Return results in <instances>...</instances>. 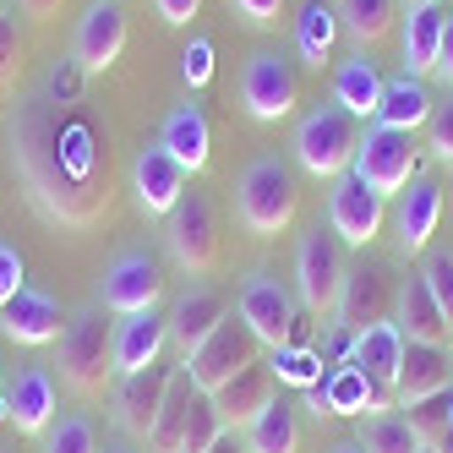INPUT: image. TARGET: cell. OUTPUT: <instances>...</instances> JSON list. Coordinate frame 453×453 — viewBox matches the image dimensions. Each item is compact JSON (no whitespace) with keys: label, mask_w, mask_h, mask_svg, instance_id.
<instances>
[{"label":"cell","mask_w":453,"mask_h":453,"mask_svg":"<svg viewBox=\"0 0 453 453\" xmlns=\"http://www.w3.org/2000/svg\"><path fill=\"white\" fill-rule=\"evenodd\" d=\"M132 191H137V208L153 219H170L175 203L186 197V170L170 158V148H142L137 165H132Z\"/></svg>","instance_id":"cell-18"},{"label":"cell","mask_w":453,"mask_h":453,"mask_svg":"<svg viewBox=\"0 0 453 453\" xmlns=\"http://www.w3.org/2000/svg\"><path fill=\"white\" fill-rule=\"evenodd\" d=\"M349 175H361L372 191H382V197H399V191L415 180V132H399V126H366Z\"/></svg>","instance_id":"cell-9"},{"label":"cell","mask_w":453,"mask_h":453,"mask_svg":"<svg viewBox=\"0 0 453 453\" xmlns=\"http://www.w3.org/2000/svg\"><path fill=\"white\" fill-rule=\"evenodd\" d=\"M55 404H60V399H55V377H50L44 366H22L17 382H6V404H0V415H6L17 432L44 437V432L55 426V415H60Z\"/></svg>","instance_id":"cell-17"},{"label":"cell","mask_w":453,"mask_h":453,"mask_svg":"<svg viewBox=\"0 0 453 453\" xmlns=\"http://www.w3.org/2000/svg\"><path fill=\"white\" fill-rule=\"evenodd\" d=\"M453 388L448 344H404V372H399V410L415 399H432Z\"/></svg>","instance_id":"cell-24"},{"label":"cell","mask_w":453,"mask_h":453,"mask_svg":"<svg viewBox=\"0 0 453 453\" xmlns=\"http://www.w3.org/2000/svg\"><path fill=\"white\" fill-rule=\"evenodd\" d=\"M437 448H442V453H453V426L442 432V442H437Z\"/></svg>","instance_id":"cell-54"},{"label":"cell","mask_w":453,"mask_h":453,"mask_svg":"<svg viewBox=\"0 0 453 453\" xmlns=\"http://www.w3.org/2000/svg\"><path fill=\"white\" fill-rule=\"evenodd\" d=\"M235 317L246 322V328L257 334V344H268V349H279V344H289L296 339V328H301V317H296V301H289V289L273 279V273H246V284H241V296H235Z\"/></svg>","instance_id":"cell-10"},{"label":"cell","mask_w":453,"mask_h":453,"mask_svg":"<svg viewBox=\"0 0 453 453\" xmlns=\"http://www.w3.org/2000/svg\"><path fill=\"white\" fill-rule=\"evenodd\" d=\"M279 399V388H273V372H268V361H257V366H246L241 377H230L213 394V404H219V415L230 420V432H246L257 415H263L268 404Z\"/></svg>","instance_id":"cell-22"},{"label":"cell","mask_w":453,"mask_h":453,"mask_svg":"<svg viewBox=\"0 0 453 453\" xmlns=\"http://www.w3.org/2000/svg\"><path fill=\"white\" fill-rule=\"evenodd\" d=\"M0 404H6V366H0Z\"/></svg>","instance_id":"cell-55"},{"label":"cell","mask_w":453,"mask_h":453,"mask_svg":"<svg viewBox=\"0 0 453 453\" xmlns=\"http://www.w3.org/2000/svg\"><path fill=\"white\" fill-rule=\"evenodd\" d=\"M99 296L110 311L132 317V311H158V296H165V268H158L153 251H120L104 268Z\"/></svg>","instance_id":"cell-12"},{"label":"cell","mask_w":453,"mask_h":453,"mask_svg":"<svg viewBox=\"0 0 453 453\" xmlns=\"http://www.w3.org/2000/svg\"><path fill=\"white\" fill-rule=\"evenodd\" d=\"M355 148H361V120L349 110H339L334 99L301 115L296 126V165L317 180H339L355 165Z\"/></svg>","instance_id":"cell-3"},{"label":"cell","mask_w":453,"mask_h":453,"mask_svg":"<svg viewBox=\"0 0 453 453\" xmlns=\"http://www.w3.org/2000/svg\"><path fill=\"white\" fill-rule=\"evenodd\" d=\"M60 158L77 180H104V158H99V137H93L88 120H60Z\"/></svg>","instance_id":"cell-34"},{"label":"cell","mask_w":453,"mask_h":453,"mask_svg":"<svg viewBox=\"0 0 453 453\" xmlns=\"http://www.w3.org/2000/svg\"><path fill=\"white\" fill-rule=\"evenodd\" d=\"M22 12L34 17V22H50V17L60 12V0H22Z\"/></svg>","instance_id":"cell-50"},{"label":"cell","mask_w":453,"mask_h":453,"mask_svg":"<svg viewBox=\"0 0 453 453\" xmlns=\"http://www.w3.org/2000/svg\"><path fill=\"white\" fill-rule=\"evenodd\" d=\"M60 110L50 99H27L17 110L12 126V158H17V175L27 186L34 208L55 224H72V230H88L110 213V191L104 180H77L60 158Z\"/></svg>","instance_id":"cell-1"},{"label":"cell","mask_w":453,"mask_h":453,"mask_svg":"<svg viewBox=\"0 0 453 453\" xmlns=\"http://www.w3.org/2000/svg\"><path fill=\"white\" fill-rule=\"evenodd\" d=\"M110 339L115 328L104 322L99 306H82L66 317V328H60V377H66L72 394H104L115 382V361H110Z\"/></svg>","instance_id":"cell-4"},{"label":"cell","mask_w":453,"mask_h":453,"mask_svg":"<svg viewBox=\"0 0 453 453\" xmlns=\"http://www.w3.org/2000/svg\"><path fill=\"white\" fill-rule=\"evenodd\" d=\"M44 453H99L88 415H55V426L44 432Z\"/></svg>","instance_id":"cell-39"},{"label":"cell","mask_w":453,"mask_h":453,"mask_svg":"<svg viewBox=\"0 0 453 453\" xmlns=\"http://www.w3.org/2000/svg\"><path fill=\"white\" fill-rule=\"evenodd\" d=\"M442 27H448L442 0H420V6H410V17H404V72L410 77H432L437 72Z\"/></svg>","instance_id":"cell-25"},{"label":"cell","mask_w":453,"mask_h":453,"mask_svg":"<svg viewBox=\"0 0 453 453\" xmlns=\"http://www.w3.org/2000/svg\"><path fill=\"white\" fill-rule=\"evenodd\" d=\"M410 6H420V0H410Z\"/></svg>","instance_id":"cell-57"},{"label":"cell","mask_w":453,"mask_h":453,"mask_svg":"<svg viewBox=\"0 0 453 453\" xmlns=\"http://www.w3.org/2000/svg\"><path fill=\"white\" fill-rule=\"evenodd\" d=\"M268 372H273V382H296V388H311V382L322 377V355H317L311 344H301V339H289V344L268 349Z\"/></svg>","instance_id":"cell-35"},{"label":"cell","mask_w":453,"mask_h":453,"mask_svg":"<svg viewBox=\"0 0 453 453\" xmlns=\"http://www.w3.org/2000/svg\"><path fill=\"white\" fill-rule=\"evenodd\" d=\"M165 241H170V257H175L180 273L203 279V273L219 268V213L208 203V191H186V197L175 203Z\"/></svg>","instance_id":"cell-7"},{"label":"cell","mask_w":453,"mask_h":453,"mask_svg":"<svg viewBox=\"0 0 453 453\" xmlns=\"http://www.w3.org/2000/svg\"><path fill=\"white\" fill-rule=\"evenodd\" d=\"M158 148H170V158L186 170V175H197L208 165V153H213V132H208V115L197 104H175L165 115V132H158Z\"/></svg>","instance_id":"cell-23"},{"label":"cell","mask_w":453,"mask_h":453,"mask_svg":"<svg viewBox=\"0 0 453 453\" xmlns=\"http://www.w3.org/2000/svg\"><path fill=\"white\" fill-rule=\"evenodd\" d=\"M235 208H241V224L251 235H279L296 224V208H301V191H296V175H289L284 158L263 153L241 170V186H235Z\"/></svg>","instance_id":"cell-2"},{"label":"cell","mask_w":453,"mask_h":453,"mask_svg":"<svg viewBox=\"0 0 453 453\" xmlns=\"http://www.w3.org/2000/svg\"><path fill=\"white\" fill-rule=\"evenodd\" d=\"M432 120V93L426 77H394L382 82V104H377V126H399V132H415V126Z\"/></svg>","instance_id":"cell-29"},{"label":"cell","mask_w":453,"mask_h":453,"mask_svg":"<svg viewBox=\"0 0 453 453\" xmlns=\"http://www.w3.org/2000/svg\"><path fill=\"white\" fill-rule=\"evenodd\" d=\"M191 399H197V382L186 372L170 377V394L153 415V432H148V453H180V437H186V415H191Z\"/></svg>","instance_id":"cell-30"},{"label":"cell","mask_w":453,"mask_h":453,"mask_svg":"<svg viewBox=\"0 0 453 453\" xmlns=\"http://www.w3.org/2000/svg\"><path fill=\"white\" fill-rule=\"evenodd\" d=\"M99 453H137V448H132V442H104Z\"/></svg>","instance_id":"cell-52"},{"label":"cell","mask_w":453,"mask_h":453,"mask_svg":"<svg viewBox=\"0 0 453 453\" xmlns=\"http://www.w3.org/2000/svg\"><path fill=\"white\" fill-rule=\"evenodd\" d=\"M22 273H27V268H22V251L0 241V311H6V306L22 296V284H27Z\"/></svg>","instance_id":"cell-44"},{"label":"cell","mask_w":453,"mask_h":453,"mask_svg":"<svg viewBox=\"0 0 453 453\" xmlns=\"http://www.w3.org/2000/svg\"><path fill=\"white\" fill-rule=\"evenodd\" d=\"M241 104L251 120H289L301 104V72L279 50H257L241 72Z\"/></svg>","instance_id":"cell-8"},{"label":"cell","mask_w":453,"mask_h":453,"mask_svg":"<svg viewBox=\"0 0 453 453\" xmlns=\"http://www.w3.org/2000/svg\"><path fill=\"white\" fill-rule=\"evenodd\" d=\"M404 328L399 322H372V328L355 339V361L349 366H361L372 382H394L399 388V372H404Z\"/></svg>","instance_id":"cell-27"},{"label":"cell","mask_w":453,"mask_h":453,"mask_svg":"<svg viewBox=\"0 0 453 453\" xmlns=\"http://www.w3.org/2000/svg\"><path fill=\"white\" fill-rule=\"evenodd\" d=\"M334 104L339 110H349L355 120H377V104H382V77H377V66L366 55H349V60H339V72H334Z\"/></svg>","instance_id":"cell-28"},{"label":"cell","mask_w":453,"mask_h":453,"mask_svg":"<svg viewBox=\"0 0 453 453\" xmlns=\"http://www.w3.org/2000/svg\"><path fill=\"white\" fill-rule=\"evenodd\" d=\"M399 328H404V339L410 344H448L453 339V322H448V311L437 306V296L426 289V279H404V289H399Z\"/></svg>","instance_id":"cell-26"},{"label":"cell","mask_w":453,"mask_h":453,"mask_svg":"<svg viewBox=\"0 0 453 453\" xmlns=\"http://www.w3.org/2000/svg\"><path fill=\"white\" fill-rule=\"evenodd\" d=\"M334 44H339V6H328V0H306L301 17H296V50H301V60H306V66H328Z\"/></svg>","instance_id":"cell-31"},{"label":"cell","mask_w":453,"mask_h":453,"mask_svg":"<svg viewBox=\"0 0 453 453\" xmlns=\"http://www.w3.org/2000/svg\"><path fill=\"white\" fill-rule=\"evenodd\" d=\"M22 27H17V6H0V93H12L17 77H22Z\"/></svg>","instance_id":"cell-40"},{"label":"cell","mask_w":453,"mask_h":453,"mask_svg":"<svg viewBox=\"0 0 453 453\" xmlns=\"http://www.w3.org/2000/svg\"><path fill=\"white\" fill-rule=\"evenodd\" d=\"M388 224V197L372 191L361 175H339L334 191H328V230L344 241V246H372Z\"/></svg>","instance_id":"cell-11"},{"label":"cell","mask_w":453,"mask_h":453,"mask_svg":"<svg viewBox=\"0 0 453 453\" xmlns=\"http://www.w3.org/2000/svg\"><path fill=\"white\" fill-rule=\"evenodd\" d=\"M224 432H230V420L219 415L213 394H203L197 388V399H191V415H186V437H180V453H208Z\"/></svg>","instance_id":"cell-36"},{"label":"cell","mask_w":453,"mask_h":453,"mask_svg":"<svg viewBox=\"0 0 453 453\" xmlns=\"http://www.w3.org/2000/svg\"><path fill=\"white\" fill-rule=\"evenodd\" d=\"M180 77H186V88H208L213 82V44L208 39H191L180 50Z\"/></svg>","instance_id":"cell-43"},{"label":"cell","mask_w":453,"mask_h":453,"mask_svg":"<svg viewBox=\"0 0 453 453\" xmlns=\"http://www.w3.org/2000/svg\"><path fill=\"white\" fill-rule=\"evenodd\" d=\"M257 349H263V344H257V334L246 328V322H241V317H224L219 328L186 355V366H180V372L197 382L203 394H219V388L230 382V377H241L246 366H257Z\"/></svg>","instance_id":"cell-6"},{"label":"cell","mask_w":453,"mask_h":453,"mask_svg":"<svg viewBox=\"0 0 453 453\" xmlns=\"http://www.w3.org/2000/svg\"><path fill=\"white\" fill-rule=\"evenodd\" d=\"M394 306V273L377 257H361L355 268H344V289H339V322L355 334H366L372 322H388Z\"/></svg>","instance_id":"cell-14"},{"label":"cell","mask_w":453,"mask_h":453,"mask_svg":"<svg viewBox=\"0 0 453 453\" xmlns=\"http://www.w3.org/2000/svg\"><path fill=\"white\" fill-rule=\"evenodd\" d=\"M224 317H230V306H224V296H219L213 284H191V289H180V296L170 301V311H165V328H170V344L180 349V361L219 328Z\"/></svg>","instance_id":"cell-16"},{"label":"cell","mask_w":453,"mask_h":453,"mask_svg":"<svg viewBox=\"0 0 453 453\" xmlns=\"http://www.w3.org/2000/svg\"><path fill=\"white\" fill-rule=\"evenodd\" d=\"M437 219H442V186H437L432 175H415V180L399 191V213H394L399 246H404V251H426L432 235H437Z\"/></svg>","instance_id":"cell-21"},{"label":"cell","mask_w":453,"mask_h":453,"mask_svg":"<svg viewBox=\"0 0 453 453\" xmlns=\"http://www.w3.org/2000/svg\"><path fill=\"white\" fill-rule=\"evenodd\" d=\"M241 437H246V453H296L301 448V420L284 399H273Z\"/></svg>","instance_id":"cell-32"},{"label":"cell","mask_w":453,"mask_h":453,"mask_svg":"<svg viewBox=\"0 0 453 453\" xmlns=\"http://www.w3.org/2000/svg\"><path fill=\"white\" fill-rule=\"evenodd\" d=\"M0 453H6V448H0Z\"/></svg>","instance_id":"cell-58"},{"label":"cell","mask_w":453,"mask_h":453,"mask_svg":"<svg viewBox=\"0 0 453 453\" xmlns=\"http://www.w3.org/2000/svg\"><path fill=\"white\" fill-rule=\"evenodd\" d=\"M420 453H442V448H432V442H420Z\"/></svg>","instance_id":"cell-56"},{"label":"cell","mask_w":453,"mask_h":453,"mask_svg":"<svg viewBox=\"0 0 453 453\" xmlns=\"http://www.w3.org/2000/svg\"><path fill=\"white\" fill-rule=\"evenodd\" d=\"M426 148L442 158V165H453V93L442 104H432V120H426Z\"/></svg>","instance_id":"cell-42"},{"label":"cell","mask_w":453,"mask_h":453,"mask_svg":"<svg viewBox=\"0 0 453 453\" xmlns=\"http://www.w3.org/2000/svg\"><path fill=\"white\" fill-rule=\"evenodd\" d=\"M208 453H246V437H235V432H224V437H219V442H213Z\"/></svg>","instance_id":"cell-51"},{"label":"cell","mask_w":453,"mask_h":453,"mask_svg":"<svg viewBox=\"0 0 453 453\" xmlns=\"http://www.w3.org/2000/svg\"><path fill=\"white\" fill-rule=\"evenodd\" d=\"M170 344V328H165V311H132L115 322V339H110V361H115V377H132L142 366H158V355Z\"/></svg>","instance_id":"cell-19"},{"label":"cell","mask_w":453,"mask_h":453,"mask_svg":"<svg viewBox=\"0 0 453 453\" xmlns=\"http://www.w3.org/2000/svg\"><path fill=\"white\" fill-rule=\"evenodd\" d=\"M120 50H126V6L120 0H88L77 39H72V60L93 77V72H110Z\"/></svg>","instance_id":"cell-15"},{"label":"cell","mask_w":453,"mask_h":453,"mask_svg":"<svg viewBox=\"0 0 453 453\" xmlns=\"http://www.w3.org/2000/svg\"><path fill=\"white\" fill-rule=\"evenodd\" d=\"M82 66H77V60H60V66L50 72V93H44V99L50 104H77V93H82Z\"/></svg>","instance_id":"cell-45"},{"label":"cell","mask_w":453,"mask_h":453,"mask_svg":"<svg viewBox=\"0 0 453 453\" xmlns=\"http://www.w3.org/2000/svg\"><path fill=\"white\" fill-rule=\"evenodd\" d=\"M361 448L366 453H420V437H415V426H410L399 410H388V415H372L366 420Z\"/></svg>","instance_id":"cell-37"},{"label":"cell","mask_w":453,"mask_h":453,"mask_svg":"<svg viewBox=\"0 0 453 453\" xmlns=\"http://www.w3.org/2000/svg\"><path fill=\"white\" fill-rule=\"evenodd\" d=\"M328 453H366V448H361V442H334Z\"/></svg>","instance_id":"cell-53"},{"label":"cell","mask_w":453,"mask_h":453,"mask_svg":"<svg viewBox=\"0 0 453 453\" xmlns=\"http://www.w3.org/2000/svg\"><path fill=\"white\" fill-rule=\"evenodd\" d=\"M230 6H235L251 27H273V22H279V12H284V0H230Z\"/></svg>","instance_id":"cell-46"},{"label":"cell","mask_w":453,"mask_h":453,"mask_svg":"<svg viewBox=\"0 0 453 453\" xmlns=\"http://www.w3.org/2000/svg\"><path fill=\"white\" fill-rule=\"evenodd\" d=\"M355 339H361V334L344 328V322H334V328H328V361L334 366H349L355 361Z\"/></svg>","instance_id":"cell-47"},{"label":"cell","mask_w":453,"mask_h":453,"mask_svg":"<svg viewBox=\"0 0 453 453\" xmlns=\"http://www.w3.org/2000/svg\"><path fill=\"white\" fill-rule=\"evenodd\" d=\"M404 420L415 426V437L420 442H442V432L453 426V388L448 394H432V399H415V404H404Z\"/></svg>","instance_id":"cell-38"},{"label":"cell","mask_w":453,"mask_h":453,"mask_svg":"<svg viewBox=\"0 0 453 453\" xmlns=\"http://www.w3.org/2000/svg\"><path fill=\"white\" fill-rule=\"evenodd\" d=\"M170 366L158 361V366H142V372H132V377H115V388H110V415H115V426L126 432V437H142L148 442V432H153V415H158V404H165V394H170Z\"/></svg>","instance_id":"cell-13"},{"label":"cell","mask_w":453,"mask_h":453,"mask_svg":"<svg viewBox=\"0 0 453 453\" xmlns=\"http://www.w3.org/2000/svg\"><path fill=\"white\" fill-rule=\"evenodd\" d=\"M420 279H426V289L437 296V306H442L448 322H453V251H432L426 268H420Z\"/></svg>","instance_id":"cell-41"},{"label":"cell","mask_w":453,"mask_h":453,"mask_svg":"<svg viewBox=\"0 0 453 453\" xmlns=\"http://www.w3.org/2000/svg\"><path fill=\"white\" fill-rule=\"evenodd\" d=\"M60 328H66V317H60V301L44 296V289L22 284V296L0 311V334L17 339V344H55Z\"/></svg>","instance_id":"cell-20"},{"label":"cell","mask_w":453,"mask_h":453,"mask_svg":"<svg viewBox=\"0 0 453 453\" xmlns=\"http://www.w3.org/2000/svg\"><path fill=\"white\" fill-rule=\"evenodd\" d=\"M399 22V0H339V27L355 44L388 39V27Z\"/></svg>","instance_id":"cell-33"},{"label":"cell","mask_w":453,"mask_h":453,"mask_svg":"<svg viewBox=\"0 0 453 453\" xmlns=\"http://www.w3.org/2000/svg\"><path fill=\"white\" fill-rule=\"evenodd\" d=\"M153 12H158V22H170V27H186L191 17L203 12V0H153Z\"/></svg>","instance_id":"cell-48"},{"label":"cell","mask_w":453,"mask_h":453,"mask_svg":"<svg viewBox=\"0 0 453 453\" xmlns=\"http://www.w3.org/2000/svg\"><path fill=\"white\" fill-rule=\"evenodd\" d=\"M432 77L453 93V12H448V27H442V50H437V72Z\"/></svg>","instance_id":"cell-49"},{"label":"cell","mask_w":453,"mask_h":453,"mask_svg":"<svg viewBox=\"0 0 453 453\" xmlns=\"http://www.w3.org/2000/svg\"><path fill=\"white\" fill-rule=\"evenodd\" d=\"M339 289H344V241L317 224L296 246V296L311 317H328L339 311Z\"/></svg>","instance_id":"cell-5"}]
</instances>
